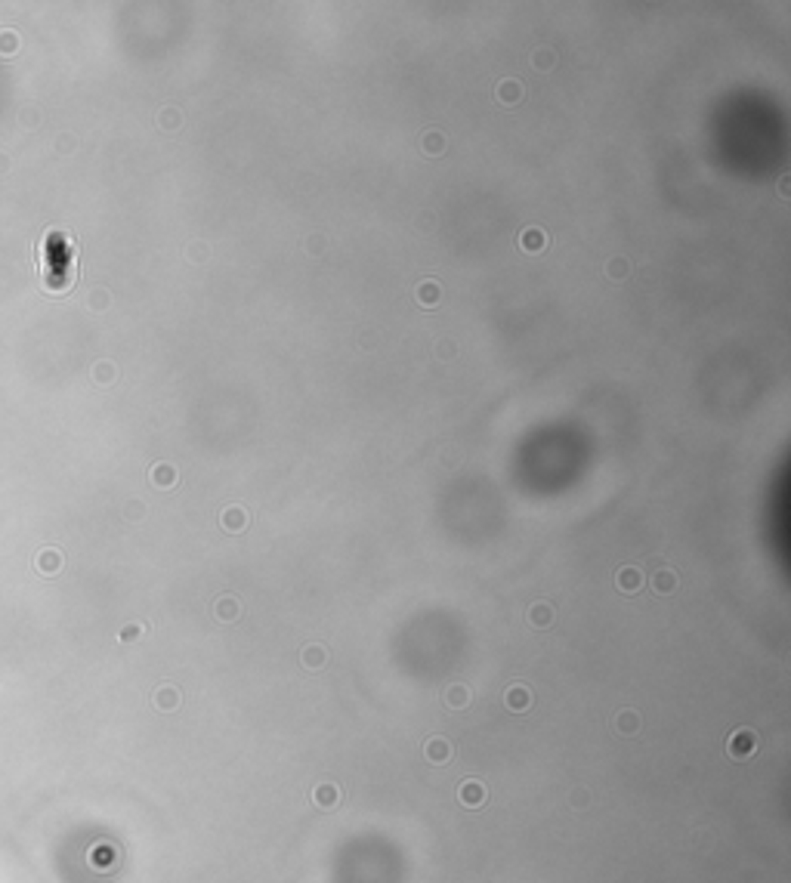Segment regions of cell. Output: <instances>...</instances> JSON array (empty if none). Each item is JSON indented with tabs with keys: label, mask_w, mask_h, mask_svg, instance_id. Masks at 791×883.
I'll return each mask as SVG.
<instances>
[{
	"label": "cell",
	"mask_w": 791,
	"mask_h": 883,
	"mask_svg": "<svg viewBox=\"0 0 791 883\" xmlns=\"http://www.w3.org/2000/svg\"><path fill=\"white\" fill-rule=\"evenodd\" d=\"M470 701H473V695H470L467 686H451V689L445 692V704H449V707H455V710L467 707Z\"/></svg>",
	"instance_id": "obj_12"
},
{
	"label": "cell",
	"mask_w": 791,
	"mask_h": 883,
	"mask_svg": "<svg viewBox=\"0 0 791 883\" xmlns=\"http://www.w3.org/2000/svg\"><path fill=\"white\" fill-rule=\"evenodd\" d=\"M495 96H498V102H504V106H513V102L523 99V84L519 81H501L498 90H495Z\"/></svg>",
	"instance_id": "obj_9"
},
{
	"label": "cell",
	"mask_w": 791,
	"mask_h": 883,
	"mask_svg": "<svg viewBox=\"0 0 791 883\" xmlns=\"http://www.w3.org/2000/svg\"><path fill=\"white\" fill-rule=\"evenodd\" d=\"M652 587H655V593H661V596L674 593L677 590V572H674V568H659V572L652 574Z\"/></svg>",
	"instance_id": "obj_8"
},
{
	"label": "cell",
	"mask_w": 791,
	"mask_h": 883,
	"mask_svg": "<svg viewBox=\"0 0 791 883\" xmlns=\"http://www.w3.org/2000/svg\"><path fill=\"white\" fill-rule=\"evenodd\" d=\"M300 658H303L306 670H318V667H324V661H328V652H324L322 646H316V642H312V646L303 649V655H300Z\"/></svg>",
	"instance_id": "obj_11"
},
{
	"label": "cell",
	"mask_w": 791,
	"mask_h": 883,
	"mask_svg": "<svg viewBox=\"0 0 791 883\" xmlns=\"http://www.w3.org/2000/svg\"><path fill=\"white\" fill-rule=\"evenodd\" d=\"M519 244H523L526 250H541V247H547V235H544L541 229H526Z\"/></svg>",
	"instance_id": "obj_16"
},
{
	"label": "cell",
	"mask_w": 791,
	"mask_h": 883,
	"mask_svg": "<svg viewBox=\"0 0 791 883\" xmlns=\"http://www.w3.org/2000/svg\"><path fill=\"white\" fill-rule=\"evenodd\" d=\"M529 621L535 624V627H547V624L554 621V609H550L547 603H535L529 609Z\"/></svg>",
	"instance_id": "obj_14"
},
{
	"label": "cell",
	"mask_w": 791,
	"mask_h": 883,
	"mask_svg": "<svg viewBox=\"0 0 791 883\" xmlns=\"http://www.w3.org/2000/svg\"><path fill=\"white\" fill-rule=\"evenodd\" d=\"M436 139H442V136H439V133H430V136H427V143H424V145H427V149H430V152H439V149H442L445 143H436Z\"/></svg>",
	"instance_id": "obj_22"
},
{
	"label": "cell",
	"mask_w": 791,
	"mask_h": 883,
	"mask_svg": "<svg viewBox=\"0 0 791 883\" xmlns=\"http://www.w3.org/2000/svg\"><path fill=\"white\" fill-rule=\"evenodd\" d=\"M507 707L517 710V714L529 710L532 707V692L526 689V686H510V689H507Z\"/></svg>",
	"instance_id": "obj_7"
},
{
	"label": "cell",
	"mask_w": 791,
	"mask_h": 883,
	"mask_svg": "<svg viewBox=\"0 0 791 883\" xmlns=\"http://www.w3.org/2000/svg\"><path fill=\"white\" fill-rule=\"evenodd\" d=\"M40 278L47 291H69L75 281V241L69 232H50L40 244Z\"/></svg>",
	"instance_id": "obj_1"
},
{
	"label": "cell",
	"mask_w": 791,
	"mask_h": 883,
	"mask_svg": "<svg viewBox=\"0 0 791 883\" xmlns=\"http://www.w3.org/2000/svg\"><path fill=\"white\" fill-rule=\"evenodd\" d=\"M757 745H760V738H757L754 729H735V732L729 735V741H727V751H729V757L733 760H748V757L757 753Z\"/></svg>",
	"instance_id": "obj_2"
},
{
	"label": "cell",
	"mask_w": 791,
	"mask_h": 883,
	"mask_svg": "<svg viewBox=\"0 0 791 883\" xmlns=\"http://www.w3.org/2000/svg\"><path fill=\"white\" fill-rule=\"evenodd\" d=\"M615 584H618V590L622 593H637L643 587V572L640 568H622V572L615 574Z\"/></svg>",
	"instance_id": "obj_6"
},
{
	"label": "cell",
	"mask_w": 791,
	"mask_h": 883,
	"mask_svg": "<svg viewBox=\"0 0 791 883\" xmlns=\"http://www.w3.org/2000/svg\"><path fill=\"white\" fill-rule=\"evenodd\" d=\"M155 704L161 710H174L176 704H180V692H176L174 686H161V689L155 692Z\"/></svg>",
	"instance_id": "obj_15"
},
{
	"label": "cell",
	"mask_w": 791,
	"mask_h": 883,
	"mask_svg": "<svg viewBox=\"0 0 791 883\" xmlns=\"http://www.w3.org/2000/svg\"><path fill=\"white\" fill-rule=\"evenodd\" d=\"M421 297H424L427 300V303H433V300H436L439 297V291H436V285H433V281H427V285H421V291H418V300Z\"/></svg>",
	"instance_id": "obj_21"
},
{
	"label": "cell",
	"mask_w": 791,
	"mask_h": 883,
	"mask_svg": "<svg viewBox=\"0 0 791 883\" xmlns=\"http://www.w3.org/2000/svg\"><path fill=\"white\" fill-rule=\"evenodd\" d=\"M220 522H223L226 531H241L244 525H248V513H244L241 507H229V510L220 516Z\"/></svg>",
	"instance_id": "obj_10"
},
{
	"label": "cell",
	"mask_w": 791,
	"mask_h": 883,
	"mask_svg": "<svg viewBox=\"0 0 791 883\" xmlns=\"http://www.w3.org/2000/svg\"><path fill=\"white\" fill-rule=\"evenodd\" d=\"M312 803H316V806H322V809H334L337 803H340V788H337L334 782L316 784V790H312Z\"/></svg>",
	"instance_id": "obj_5"
},
{
	"label": "cell",
	"mask_w": 791,
	"mask_h": 883,
	"mask_svg": "<svg viewBox=\"0 0 791 883\" xmlns=\"http://www.w3.org/2000/svg\"><path fill=\"white\" fill-rule=\"evenodd\" d=\"M458 800H461L467 809H480L482 803L488 800V790H486V784H482V782L470 778V782H464L461 788H458Z\"/></svg>",
	"instance_id": "obj_3"
},
{
	"label": "cell",
	"mask_w": 791,
	"mask_h": 883,
	"mask_svg": "<svg viewBox=\"0 0 791 883\" xmlns=\"http://www.w3.org/2000/svg\"><path fill=\"white\" fill-rule=\"evenodd\" d=\"M535 69H554V53L550 50H538L535 53Z\"/></svg>",
	"instance_id": "obj_19"
},
{
	"label": "cell",
	"mask_w": 791,
	"mask_h": 883,
	"mask_svg": "<svg viewBox=\"0 0 791 883\" xmlns=\"http://www.w3.org/2000/svg\"><path fill=\"white\" fill-rule=\"evenodd\" d=\"M615 729H618V732H628V735H634L637 729H640V720H637V714H634V710H622V714L615 716Z\"/></svg>",
	"instance_id": "obj_17"
},
{
	"label": "cell",
	"mask_w": 791,
	"mask_h": 883,
	"mask_svg": "<svg viewBox=\"0 0 791 883\" xmlns=\"http://www.w3.org/2000/svg\"><path fill=\"white\" fill-rule=\"evenodd\" d=\"M424 757H427V763H433V766H442V763H449L451 760V741H445V738H430L424 745Z\"/></svg>",
	"instance_id": "obj_4"
},
{
	"label": "cell",
	"mask_w": 791,
	"mask_h": 883,
	"mask_svg": "<svg viewBox=\"0 0 791 883\" xmlns=\"http://www.w3.org/2000/svg\"><path fill=\"white\" fill-rule=\"evenodd\" d=\"M213 612H217L220 621H235V618H238V599H235V596H223V599H217Z\"/></svg>",
	"instance_id": "obj_13"
},
{
	"label": "cell",
	"mask_w": 791,
	"mask_h": 883,
	"mask_svg": "<svg viewBox=\"0 0 791 883\" xmlns=\"http://www.w3.org/2000/svg\"><path fill=\"white\" fill-rule=\"evenodd\" d=\"M155 482H158L161 488H170V485L176 482V470H170V467H158V470H155Z\"/></svg>",
	"instance_id": "obj_18"
},
{
	"label": "cell",
	"mask_w": 791,
	"mask_h": 883,
	"mask_svg": "<svg viewBox=\"0 0 791 883\" xmlns=\"http://www.w3.org/2000/svg\"><path fill=\"white\" fill-rule=\"evenodd\" d=\"M628 260H612L609 263V275H612V278H622V275H628Z\"/></svg>",
	"instance_id": "obj_20"
}]
</instances>
